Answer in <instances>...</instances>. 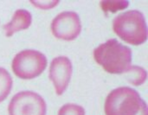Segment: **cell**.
I'll return each mask as SVG.
<instances>
[{"label": "cell", "instance_id": "12", "mask_svg": "<svg viewBox=\"0 0 148 115\" xmlns=\"http://www.w3.org/2000/svg\"><path fill=\"white\" fill-rule=\"evenodd\" d=\"M85 109L79 105L68 103L63 105L58 111L57 115H85Z\"/></svg>", "mask_w": 148, "mask_h": 115}, {"label": "cell", "instance_id": "7", "mask_svg": "<svg viewBox=\"0 0 148 115\" xmlns=\"http://www.w3.org/2000/svg\"><path fill=\"white\" fill-rule=\"evenodd\" d=\"M73 72L72 62L67 56L55 57L49 66V76L52 81L56 94L62 95L67 90Z\"/></svg>", "mask_w": 148, "mask_h": 115}, {"label": "cell", "instance_id": "11", "mask_svg": "<svg viewBox=\"0 0 148 115\" xmlns=\"http://www.w3.org/2000/svg\"><path fill=\"white\" fill-rule=\"evenodd\" d=\"M129 5L128 1H102L101 2V9L105 12H115L126 9Z\"/></svg>", "mask_w": 148, "mask_h": 115}, {"label": "cell", "instance_id": "3", "mask_svg": "<svg viewBox=\"0 0 148 115\" xmlns=\"http://www.w3.org/2000/svg\"><path fill=\"white\" fill-rule=\"evenodd\" d=\"M114 33L124 42L138 46L147 40V26L142 12L131 10L116 16L113 21Z\"/></svg>", "mask_w": 148, "mask_h": 115}, {"label": "cell", "instance_id": "4", "mask_svg": "<svg viewBox=\"0 0 148 115\" xmlns=\"http://www.w3.org/2000/svg\"><path fill=\"white\" fill-rule=\"evenodd\" d=\"M47 64L48 60L44 54L34 49H25L14 56L11 68L18 78L30 80L42 74Z\"/></svg>", "mask_w": 148, "mask_h": 115}, {"label": "cell", "instance_id": "8", "mask_svg": "<svg viewBox=\"0 0 148 115\" xmlns=\"http://www.w3.org/2000/svg\"><path fill=\"white\" fill-rule=\"evenodd\" d=\"M32 23V15L31 13L24 9L16 10L11 20L7 23L4 26V32L7 37L11 36L14 33L27 29Z\"/></svg>", "mask_w": 148, "mask_h": 115}, {"label": "cell", "instance_id": "6", "mask_svg": "<svg viewBox=\"0 0 148 115\" xmlns=\"http://www.w3.org/2000/svg\"><path fill=\"white\" fill-rule=\"evenodd\" d=\"M51 31L55 37L72 41L82 32V23L79 15L75 11H62L51 22Z\"/></svg>", "mask_w": 148, "mask_h": 115}, {"label": "cell", "instance_id": "2", "mask_svg": "<svg viewBox=\"0 0 148 115\" xmlns=\"http://www.w3.org/2000/svg\"><path fill=\"white\" fill-rule=\"evenodd\" d=\"M104 111L106 115H147V106L136 90L121 87L108 94Z\"/></svg>", "mask_w": 148, "mask_h": 115}, {"label": "cell", "instance_id": "5", "mask_svg": "<svg viewBox=\"0 0 148 115\" xmlns=\"http://www.w3.org/2000/svg\"><path fill=\"white\" fill-rule=\"evenodd\" d=\"M47 105L37 93L22 91L16 94L8 105L9 115H46Z\"/></svg>", "mask_w": 148, "mask_h": 115}, {"label": "cell", "instance_id": "9", "mask_svg": "<svg viewBox=\"0 0 148 115\" xmlns=\"http://www.w3.org/2000/svg\"><path fill=\"white\" fill-rule=\"evenodd\" d=\"M13 86V80L10 73L0 67V102L4 101L10 94Z\"/></svg>", "mask_w": 148, "mask_h": 115}, {"label": "cell", "instance_id": "1", "mask_svg": "<svg viewBox=\"0 0 148 115\" xmlns=\"http://www.w3.org/2000/svg\"><path fill=\"white\" fill-rule=\"evenodd\" d=\"M94 58L97 64L112 75L127 73L132 64V50L116 39H109L95 49Z\"/></svg>", "mask_w": 148, "mask_h": 115}, {"label": "cell", "instance_id": "13", "mask_svg": "<svg viewBox=\"0 0 148 115\" xmlns=\"http://www.w3.org/2000/svg\"><path fill=\"white\" fill-rule=\"evenodd\" d=\"M29 3L38 9L50 10L55 8L57 4H59L60 2L57 0H49V1H29Z\"/></svg>", "mask_w": 148, "mask_h": 115}, {"label": "cell", "instance_id": "10", "mask_svg": "<svg viewBox=\"0 0 148 115\" xmlns=\"http://www.w3.org/2000/svg\"><path fill=\"white\" fill-rule=\"evenodd\" d=\"M147 73L144 68L133 66L127 72V80L134 86H140L147 81Z\"/></svg>", "mask_w": 148, "mask_h": 115}]
</instances>
